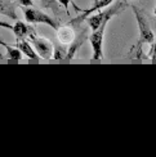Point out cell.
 Listing matches in <instances>:
<instances>
[{
    "label": "cell",
    "instance_id": "obj_1",
    "mask_svg": "<svg viewBox=\"0 0 156 157\" xmlns=\"http://www.w3.org/2000/svg\"><path fill=\"white\" fill-rule=\"evenodd\" d=\"M125 8H127V0H118V2H115L114 5L110 6V8L98 10L97 14H90L87 18V22L89 25L90 30H92V32L96 31V30H98L103 22L110 21L114 16H116L121 10H124Z\"/></svg>",
    "mask_w": 156,
    "mask_h": 157
},
{
    "label": "cell",
    "instance_id": "obj_2",
    "mask_svg": "<svg viewBox=\"0 0 156 157\" xmlns=\"http://www.w3.org/2000/svg\"><path fill=\"white\" fill-rule=\"evenodd\" d=\"M132 9L134 10L135 18H137V23H138V30H139V39L137 41V58H141V53H142V47L145 44L152 45L155 41V35L152 32V29L150 27V23H148L147 18L145 17V14L142 13L135 5H132Z\"/></svg>",
    "mask_w": 156,
    "mask_h": 157
},
{
    "label": "cell",
    "instance_id": "obj_3",
    "mask_svg": "<svg viewBox=\"0 0 156 157\" xmlns=\"http://www.w3.org/2000/svg\"><path fill=\"white\" fill-rule=\"evenodd\" d=\"M21 9L23 12V16H25V19L27 23H44V25H48L50 26L53 30H57L60 26L58 23L54 21L53 18L50 16H48L47 13H44L39 9H35L32 6H21Z\"/></svg>",
    "mask_w": 156,
    "mask_h": 157
},
{
    "label": "cell",
    "instance_id": "obj_4",
    "mask_svg": "<svg viewBox=\"0 0 156 157\" xmlns=\"http://www.w3.org/2000/svg\"><path fill=\"white\" fill-rule=\"evenodd\" d=\"M34 32H31L29 35V41L32 44V47L36 50L39 57L43 58V59H50V58H53V54H54L53 43L45 37L36 36Z\"/></svg>",
    "mask_w": 156,
    "mask_h": 157
},
{
    "label": "cell",
    "instance_id": "obj_5",
    "mask_svg": "<svg viewBox=\"0 0 156 157\" xmlns=\"http://www.w3.org/2000/svg\"><path fill=\"white\" fill-rule=\"evenodd\" d=\"M107 23H108V21L103 22L101 25V27L98 30L93 31L89 37L90 44H92V49H93V59L94 61H98L103 58V36H105V30H106Z\"/></svg>",
    "mask_w": 156,
    "mask_h": 157
},
{
    "label": "cell",
    "instance_id": "obj_6",
    "mask_svg": "<svg viewBox=\"0 0 156 157\" xmlns=\"http://www.w3.org/2000/svg\"><path fill=\"white\" fill-rule=\"evenodd\" d=\"M57 37L58 40H60L61 44L63 45H71L75 39H76V34L72 27H70V26H60L57 30Z\"/></svg>",
    "mask_w": 156,
    "mask_h": 157
},
{
    "label": "cell",
    "instance_id": "obj_7",
    "mask_svg": "<svg viewBox=\"0 0 156 157\" xmlns=\"http://www.w3.org/2000/svg\"><path fill=\"white\" fill-rule=\"evenodd\" d=\"M111 3H114V0H98V2H97L96 4H93L92 8L84 10L79 17H76L75 19H72V23H74V22H81V21H84V19H87L90 14H92V13H94V12H97V10L105 9L106 6H108Z\"/></svg>",
    "mask_w": 156,
    "mask_h": 157
},
{
    "label": "cell",
    "instance_id": "obj_8",
    "mask_svg": "<svg viewBox=\"0 0 156 157\" xmlns=\"http://www.w3.org/2000/svg\"><path fill=\"white\" fill-rule=\"evenodd\" d=\"M16 47L22 52V54L26 56L27 58H30V59H34V61H37L39 58V54L36 53V50L34 49V47H32V44L29 41V40H19V41H16Z\"/></svg>",
    "mask_w": 156,
    "mask_h": 157
},
{
    "label": "cell",
    "instance_id": "obj_9",
    "mask_svg": "<svg viewBox=\"0 0 156 157\" xmlns=\"http://www.w3.org/2000/svg\"><path fill=\"white\" fill-rule=\"evenodd\" d=\"M31 32H34V30H31L27 25L22 21H19V19H17L14 26H13V34L16 36V41L25 40Z\"/></svg>",
    "mask_w": 156,
    "mask_h": 157
},
{
    "label": "cell",
    "instance_id": "obj_10",
    "mask_svg": "<svg viewBox=\"0 0 156 157\" xmlns=\"http://www.w3.org/2000/svg\"><path fill=\"white\" fill-rule=\"evenodd\" d=\"M0 14L8 16L12 19L17 21V10H16V3L13 0H0Z\"/></svg>",
    "mask_w": 156,
    "mask_h": 157
},
{
    "label": "cell",
    "instance_id": "obj_11",
    "mask_svg": "<svg viewBox=\"0 0 156 157\" xmlns=\"http://www.w3.org/2000/svg\"><path fill=\"white\" fill-rule=\"evenodd\" d=\"M0 45H3V47L5 48L6 54H8L9 59H12V61H21V59H22L23 54H22V52L19 50L17 47H10V45L5 44V43L2 41V40H0Z\"/></svg>",
    "mask_w": 156,
    "mask_h": 157
},
{
    "label": "cell",
    "instance_id": "obj_12",
    "mask_svg": "<svg viewBox=\"0 0 156 157\" xmlns=\"http://www.w3.org/2000/svg\"><path fill=\"white\" fill-rule=\"evenodd\" d=\"M66 45L61 44L60 47L54 48V54L53 58L54 59H68V50H66Z\"/></svg>",
    "mask_w": 156,
    "mask_h": 157
},
{
    "label": "cell",
    "instance_id": "obj_13",
    "mask_svg": "<svg viewBox=\"0 0 156 157\" xmlns=\"http://www.w3.org/2000/svg\"><path fill=\"white\" fill-rule=\"evenodd\" d=\"M40 2H41L43 6L53 10L54 13H58V10H60V8H61V3L57 2V0H40Z\"/></svg>",
    "mask_w": 156,
    "mask_h": 157
},
{
    "label": "cell",
    "instance_id": "obj_14",
    "mask_svg": "<svg viewBox=\"0 0 156 157\" xmlns=\"http://www.w3.org/2000/svg\"><path fill=\"white\" fill-rule=\"evenodd\" d=\"M150 57H151V59L152 61H156V37H155V41L154 44L151 45V49H150Z\"/></svg>",
    "mask_w": 156,
    "mask_h": 157
},
{
    "label": "cell",
    "instance_id": "obj_15",
    "mask_svg": "<svg viewBox=\"0 0 156 157\" xmlns=\"http://www.w3.org/2000/svg\"><path fill=\"white\" fill-rule=\"evenodd\" d=\"M17 4L19 6H32L34 5L32 0H17Z\"/></svg>",
    "mask_w": 156,
    "mask_h": 157
},
{
    "label": "cell",
    "instance_id": "obj_16",
    "mask_svg": "<svg viewBox=\"0 0 156 157\" xmlns=\"http://www.w3.org/2000/svg\"><path fill=\"white\" fill-rule=\"evenodd\" d=\"M58 2L61 3V5H62L63 8L66 9V12L68 13V6H70V3H71V0H58Z\"/></svg>",
    "mask_w": 156,
    "mask_h": 157
},
{
    "label": "cell",
    "instance_id": "obj_17",
    "mask_svg": "<svg viewBox=\"0 0 156 157\" xmlns=\"http://www.w3.org/2000/svg\"><path fill=\"white\" fill-rule=\"evenodd\" d=\"M0 27L3 29H8V30H13V26L8 22H4V21H0Z\"/></svg>",
    "mask_w": 156,
    "mask_h": 157
},
{
    "label": "cell",
    "instance_id": "obj_18",
    "mask_svg": "<svg viewBox=\"0 0 156 157\" xmlns=\"http://www.w3.org/2000/svg\"><path fill=\"white\" fill-rule=\"evenodd\" d=\"M97 2H98V0H93V4H96Z\"/></svg>",
    "mask_w": 156,
    "mask_h": 157
},
{
    "label": "cell",
    "instance_id": "obj_19",
    "mask_svg": "<svg viewBox=\"0 0 156 157\" xmlns=\"http://www.w3.org/2000/svg\"><path fill=\"white\" fill-rule=\"evenodd\" d=\"M155 14H156V9H155Z\"/></svg>",
    "mask_w": 156,
    "mask_h": 157
}]
</instances>
